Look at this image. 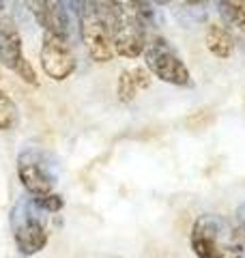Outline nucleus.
Here are the masks:
<instances>
[{"mask_svg": "<svg viewBox=\"0 0 245 258\" xmlns=\"http://www.w3.org/2000/svg\"><path fill=\"white\" fill-rule=\"evenodd\" d=\"M245 235L222 215H200L192 228V249L198 258H230L241 252Z\"/></svg>", "mask_w": 245, "mask_h": 258, "instance_id": "obj_1", "label": "nucleus"}, {"mask_svg": "<svg viewBox=\"0 0 245 258\" xmlns=\"http://www.w3.org/2000/svg\"><path fill=\"white\" fill-rule=\"evenodd\" d=\"M108 26H110V35H112V43H114V52L122 58L134 60L138 56H142L144 47H146V22L136 9H132L125 0L118 9H114L108 15Z\"/></svg>", "mask_w": 245, "mask_h": 258, "instance_id": "obj_2", "label": "nucleus"}, {"mask_svg": "<svg viewBox=\"0 0 245 258\" xmlns=\"http://www.w3.org/2000/svg\"><path fill=\"white\" fill-rule=\"evenodd\" d=\"M142 56H144V67L149 69V74L161 80V82L172 84V86L192 84V74L187 69V64L166 39L155 37L151 41H146Z\"/></svg>", "mask_w": 245, "mask_h": 258, "instance_id": "obj_3", "label": "nucleus"}, {"mask_svg": "<svg viewBox=\"0 0 245 258\" xmlns=\"http://www.w3.org/2000/svg\"><path fill=\"white\" fill-rule=\"evenodd\" d=\"M80 20V37L84 43V50L88 54V58L93 62H110L114 58V43L110 35V26L103 20V15L95 7L93 0H86L84 7L78 13Z\"/></svg>", "mask_w": 245, "mask_h": 258, "instance_id": "obj_4", "label": "nucleus"}, {"mask_svg": "<svg viewBox=\"0 0 245 258\" xmlns=\"http://www.w3.org/2000/svg\"><path fill=\"white\" fill-rule=\"evenodd\" d=\"M32 207L18 205L11 215L13 239L22 256H35L47 245V230Z\"/></svg>", "mask_w": 245, "mask_h": 258, "instance_id": "obj_5", "label": "nucleus"}, {"mask_svg": "<svg viewBox=\"0 0 245 258\" xmlns=\"http://www.w3.org/2000/svg\"><path fill=\"white\" fill-rule=\"evenodd\" d=\"M41 67H43L45 76L56 80V82H63L67 80L73 71H76V56L69 45L67 37L54 35V32H43V39H41Z\"/></svg>", "mask_w": 245, "mask_h": 258, "instance_id": "obj_6", "label": "nucleus"}, {"mask_svg": "<svg viewBox=\"0 0 245 258\" xmlns=\"http://www.w3.org/2000/svg\"><path fill=\"white\" fill-rule=\"evenodd\" d=\"M18 176L32 198L43 196V194H50L54 189V174L50 170V166L45 164L43 153L37 149H28L22 151L18 157Z\"/></svg>", "mask_w": 245, "mask_h": 258, "instance_id": "obj_7", "label": "nucleus"}, {"mask_svg": "<svg viewBox=\"0 0 245 258\" xmlns=\"http://www.w3.org/2000/svg\"><path fill=\"white\" fill-rule=\"evenodd\" d=\"M26 58L22 50V35L9 15H0V64L15 71Z\"/></svg>", "mask_w": 245, "mask_h": 258, "instance_id": "obj_8", "label": "nucleus"}, {"mask_svg": "<svg viewBox=\"0 0 245 258\" xmlns=\"http://www.w3.org/2000/svg\"><path fill=\"white\" fill-rule=\"evenodd\" d=\"M151 86V74L146 67H132V69H122L118 76V84H116V93L118 99L122 103L134 101L138 93L146 91Z\"/></svg>", "mask_w": 245, "mask_h": 258, "instance_id": "obj_9", "label": "nucleus"}, {"mask_svg": "<svg viewBox=\"0 0 245 258\" xmlns=\"http://www.w3.org/2000/svg\"><path fill=\"white\" fill-rule=\"evenodd\" d=\"M204 43H207V50L217 58H230L234 52V37L222 24H209L204 32Z\"/></svg>", "mask_w": 245, "mask_h": 258, "instance_id": "obj_10", "label": "nucleus"}, {"mask_svg": "<svg viewBox=\"0 0 245 258\" xmlns=\"http://www.w3.org/2000/svg\"><path fill=\"white\" fill-rule=\"evenodd\" d=\"M41 26L47 32H54V35L69 39V18H67V11H65L63 0H45V13H43V20H41Z\"/></svg>", "mask_w": 245, "mask_h": 258, "instance_id": "obj_11", "label": "nucleus"}, {"mask_svg": "<svg viewBox=\"0 0 245 258\" xmlns=\"http://www.w3.org/2000/svg\"><path fill=\"white\" fill-rule=\"evenodd\" d=\"M217 11L226 26L245 37V3L243 0H217Z\"/></svg>", "mask_w": 245, "mask_h": 258, "instance_id": "obj_12", "label": "nucleus"}, {"mask_svg": "<svg viewBox=\"0 0 245 258\" xmlns=\"http://www.w3.org/2000/svg\"><path fill=\"white\" fill-rule=\"evenodd\" d=\"M20 120V112L15 101L5 91H0V132H11Z\"/></svg>", "mask_w": 245, "mask_h": 258, "instance_id": "obj_13", "label": "nucleus"}, {"mask_svg": "<svg viewBox=\"0 0 245 258\" xmlns=\"http://www.w3.org/2000/svg\"><path fill=\"white\" fill-rule=\"evenodd\" d=\"M32 205H35L37 209H41V211H47V213H56V211H60V209L65 207V200L60 194H43V196H37V198H32Z\"/></svg>", "mask_w": 245, "mask_h": 258, "instance_id": "obj_14", "label": "nucleus"}, {"mask_svg": "<svg viewBox=\"0 0 245 258\" xmlns=\"http://www.w3.org/2000/svg\"><path fill=\"white\" fill-rule=\"evenodd\" d=\"M15 76H18L20 80H24L26 84H32V86H37L39 84V80H37V74H35V69H32V64L28 58H24L20 64H18V69L13 71Z\"/></svg>", "mask_w": 245, "mask_h": 258, "instance_id": "obj_15", "label": "nucleus"}, {"mask_svg": "<svg viewBox=\"0 0 245 258\" xmlns=\"http://www.w3.org/2000/svg\"><path fill=\"white\" fill-rule=\"evenodd\" d=\"M125 3L132 7V9H136L138 13H140L146 22L153 20V9H151L153 3H151V0H125Z\"/></svg>", "mask_w": 245, "mask_h": 258, "instance_id": "obj_16", "label": "nucleus"}, {"mask_svg": "<svg viewBox=\"0 0 245 258\" xmlns=\"http://www.w3.org/2000/svg\"><path fill=\"white\" fill-rule=\"evenodd\" d=\"M26 7L30 9V13L35 15V20L41 24V20H43V13H45V0H26Z\"/></svg>", "mask_w": 245, "mask_h": 258, "instance_id": "obj_17", "label": "nucleus"}, {"mask_svg": "<svg viewBox=\"0 0 245 258\" xmlns=\"http://www.w3.org/2000/svg\"><path fill=\"white\" fill-rule=\"evenodd\" d=\"M236 222H239V230L245 235V203L236 209Z\"/></svg>", "mask_w": 245, "mask_h": 258, "instance_id": "obj_18", "label": "nucleus"}, {"mask_svg": "<svg viewBox=\"0 0 245 258\" xmlns=\"http://www.w3.org/2000/svg\"><path fill=\"white\" fill-rule=\"evenodd\" d=\"M69 3H71V9L76 11V15H78V13H80V9H82V7H84L86 0H69Z\"/></svg>", "mask_w": 245, "mask_h": 258, "instance_id": "obj_19", "label": "nucleus"}, {"mask_svg": "<svg viewBox=\"0 0 245 258\" xmlns=\"http://www.w3.org/2000/svg\"><path fill=\"white\" fill-rule=\"evenodd\" d=\"M207 0H185V5H192V7H198V5H204Z\"/></svg>", "mask_w": 245, "mask_h": 258, "instance_id": "obj_20", "label": "nucleus"}, {"mask_svg": "<svg viewBox=\"0 0 245 258\" xmlns=\"http://www.w3.org/2000/svg\"><path fill=\"white\" fill-rule=\"evenodd\" d=\"M151 3H153V5H168L170 0H151Z\"/></svg>", "mask_w": 245, "mask_h": 258, "instance_id": "obj_21", "label": "nucleus"}, {"mask_svg": "<svg viewBox=\"0 0 245 258\" xmlns=\"http://www.w3.org/2000/svg\"><path fill=\"white\" fill-rule=\"evenodd\" d=\"M230 258H243V256H241V254H234V256H230Z\"/></svg>", "mask_w": 245, "mask_h": 258, "instance_id": "obj_22", "label": "nucleus"}, {"mask_svg": "<svg viewBox=\"0 0 245 258\" xmlns=\"http://www.w3.org/2000/svg\"><path fill=\"white\" fill-rule=\"evenodd\" d=\"M243 3H245V0H243Z\"/></svg>", "mask_w": 245, "mask_h": 258, "instance_id": "obj_23", "label": "nucleus"}]
</instances>
